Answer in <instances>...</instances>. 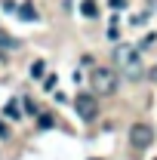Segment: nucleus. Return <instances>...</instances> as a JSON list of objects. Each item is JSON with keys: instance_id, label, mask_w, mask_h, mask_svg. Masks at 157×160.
<instances>
[{"instance_id": "nucleus-11", "label": "nucleus", "mask_w": 157, "mask_h": 160, "mask_svg": "<svg viewBox=\"0 0 157 160\" xmlns=\"http://www.w3.org/2000/svg\"><path fill=\"white\" fill-rule=\"evenodd\" d=\"M49 126H53V117L43 114V117H40V129H49Z\"/></svg>"}, {"instance_id": "nucleus-12", "label": "nucleus", "mask_w": 157, "mask_h": 160, "mask_svg": "<svg viewBox=\"0 0 157 160\" xmlns=\"http://www.w3.org/2000/svg\"><path fill=\"white\" fill-rule=\"evenodd\" d=\"M0 139H9V126H6L3 120H0Z\"/></svg>"}, {"instance_id": "nucleus-4", "label": "nucleus", "mask_w": 157, "mask_h": 160, "mask_svg": "<svg viewBox=\"0 0 157 160\" xmlns=\"http://www.w3.org/2000/svg\"><path fill=\"white\" fill-rule=\"evenodd\" d=\"M151 142H154V129L148 123H136L129 129V145L133 148H151Z\"/></svg>"}, {"instance_id": "nucleus-3", "label": "nucleus", "mask_w": 157, "mask_h": 160, "mask_svg": "<svg viewBox=\"0 0 157 160\" xmlns=\"http://www.w3.org/2000/svg\"><path fill=\"white\" fill-rule=\"evenodd\" d=\"M74 108H77V117L83 123H89V120L99 117V102H96L93 92H80L77 99H74Z\"/></svg>"}, {"instance_id": "nucleus-10", "label": "nucleus", "mask_w": 157, "mask_h": 160, "mask_svg": "<svg viewBox=\"0 0 157 160\" xmlns=\"http://www.w3.org/2000/svg\"><path fill=\"white\" fill-rule=\"evenodd\" d=\"M108 6H111V9H123V6H126V0H108Z\"/></svg>"}, {"instance_id": "nucleus-13", "label": "nucleus", "mask_w": 157, "mask_h": 160, "mask_svg": "<svg viewBox=\"0 0 157 160\" xmlns=\"http://www.w3.org/2000/svg\"><path fill=\"white\" fill-rule=\"evenodd\" d=\"M154 160H157V157H154Z\"/></svg>"}, {"instance_id": "nucleus-8", "label": "nucleus", "mask_w": 157, "mask_h": 160, "mask_svg": "<svg viewBox=\"0 0 157 160\" xmlns=\"http://www.w3.org/2000/svg\"><path fill=\"white\" fill-rule=\"evenodd\" d=\"M43 71H46L43 62H34V65H31V77H43Z\"/></svg>"}, {"instance_id": "nucleus-6", "label": "nucleus", "mask_w": 157, "mask_h": 160, "mask_svg": "<svg viewBox=\"0 0 157 160\" xmlns=\"http://www.w3.org/2000/svg\"><path fill=\"white\" fill-rule=\"evenodd\" d=\"M19 19H25V22H34V19H37L34 3H22V6H19Z\"/></svg>"}, {"instance_id": "nucleus-2", "label": "nucleus", "mask_w": 157, "mask_h": 160, "mask_svg": "<svg viewBox=\"0 0 157 160\" xmlns=\"http://www.w3.org/2000/svg\"><path fill=\"white\" fill-rule=\"evenodd\" d=\"M89 83H93V92L111 96V92H117V71L99 65V68H93V74H89Z\"/></svg>"}, {"instance_id": "nucleus-5", "label": "nucleus", "mask_w": 157, "mask_h": 160, "mask_svg": "<svg viewBox=\"0 0 157 160\" xmlns=\"http://www.w3.org/2000/svg\"><path fill=\"white\" fill-rule=\"evenodd\" d=\"M80 12L86 19H99V3L96 0H80Z\"/></svg>"}, {"instance_id": "nucleus-9", "label": "nucleus", "mask_w": 157, "mask_h": 160, "mask_svg": "<svg viewBox=\"0 0 157 160\" xmlns=\"http://www.w3.org/2000/svg\"><path fill=\"white\" fill-rule=\"evenodd\" d=\"M43 89H49V92H53V89H56V77H46V80H43Z\"/></svg>"}, {"instance_id": "nucleus-7", "label": "nucleus", "mask_w": 157, "mask_h": 160, "mask_svg": "<svg viewBox=\"0 0 157 160\" xmlns=\"http://www.w3.org/2000/svg\"><path fill=\"white\" fill-rule=\"evenodd\" d=\"M3 114H6L9 120H19V117H22V111H19V105H16V102H6V108H3Z\"/></svg>"}, {"instance_id": "nucleus-1", "label": "nucleus", "mask_w": 157, "mask_h": 160, "mask_svg": "<svg viewBox=\"0 0 157 160\" xmlns=\"http://www.w3.org/2000/svg\"><path fill=\"white\" fill-rule=\"evenodd\" d=\"M114 68H120L126 77L139 80L142 77V59H139V49H133V46H126V43H120L117 49H114Z\"/></svg>"}]
</instances>
